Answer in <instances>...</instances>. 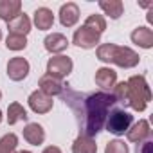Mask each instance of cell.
<instances>
[{
  "mask_svg": "<svg viewBox=\"0 0 153 153\" xmlns=\"http://www.w3.org/2000/svg\"><path fill=\"white\" fill-rule=\"evenodd\" d=\"M61 97L65 105L70 106L74 112L76 123L79 128V135L96 137L99 131H103L106 117L112 110V106L117 103L115 97L110 92H92V94H79L72 90L68 85L63 87Z\"/></svg>",
  "mask_w": 153,
  "mask_h": 153,
  "instance_id": "6da1fadb",
  "label": "cell"
},
{
  "mask_svg": "<svg viewBox=\"0 0 153 153\" xmlns=\"http://www.w3.org/2000/svg\"><path fill=\"white\" fill-rule=\"evenodd\" d=\"M96 56L99 61L103 63H114L117 67L123 68H133L139 65L140 58L139 54L130 49V47H123V45H115V43H101L96 51Z\"/></svg>",
  "mask_w": 153,
  "mask_h": 153,
  "instance_id": "7a4b0ae2",
  "label": "cell"
},
{
  "mask_svg": "<svg viewBox=\"0 0 153 153\" xmlns=\"http://www.w3.org/2000/svg\"><path fill=\"white\" fill-rule=\"evenodd\" d=\"M151 101V90L144 76H131L126 79V101L124 105L135 112H144Z\"/></svg>",
  "mask_w": 153,
  "mask_h": 153,
  "instance_id": "3957f363",
  "label": "cell"
},
{
  "mask_svg": "<svg viewBox=\"0 0 153 153\" xmlns=\"http://www.w3.org/2000/svg\"><path fill=\"white\" fill-rule=\"evenodd\" d=\"M131 124H133V115L126 110L117 108V110H110V114L106 117V123H105V128H106V131L121 137L130 130Z\"/></svg>",
  "mask_w": 153,
  "mask_h": 153,
  "instance_id": "277c9868",
  "label": "cell"
},
{
  "mask_svg": "<svg viewBox=\"0 0 153 153\" xmlns=\"http://www.w3.org/2000/svg\"><path fill=\"white\" fill-rule=\"evenodd\" d=\"M72 68H74L72 59L68 56H63V54L52 56L47 61V74L52 76V78H56V79H59V81L67 78V76L72 72Z\"/></svg>",
  "mask_w": 153,
  "mask_h": 153,
  "instance_id": "5b68a950",
  "label": "cell"
},
{
  "mask_svg": "<svg viewBox=\"0 0 153 153\" xmlns=\"http://www.w3.org/2000/svg\"><path fill=\"white\" fill-rule=\"evenodd\" d=\"M72 42H74V45H78V47H81V49H94V47H99L101 34H97V33H94L92 29L81 25L79 29L74 31Z\"/></svg>",
  "mask_w": 153,
  "mask_h": 153,
  "instance_id": "8992f818",
  "label": "cell"
},
{
  "mask_svg": "<svg viewBox=\"0 0 153 153\" xmlns=\"http://www.w3.org/2000/svg\"><path fill=\"white\" fill-rule=\"evenodd\" d=\"M31 70V65L25 58L22 56H16V58H11L7 61V76L11 81H22L27 78V74Z\"/></svg>",
  "mask_w": 153,
  "mask_h": 153,
  "instance_id": "52a82bcc",
  "label": "cell"
},
{
  "mask_svg": "<svg viewBox=\"0 0 153 153\" xmlns=\"http://www.w3.org/2000/svg\"><path fill=\"white\" fill-rule=\"evenodd\" d=\"M126 137L130 142H135L137 146L144 140H149L151 137V128H149V123L146 119H139V123H133L130 126V130L126 131Z\"/></svg>",
  "mask_w": 153,
  "mask_h": 153,
  "instance_id": "ba28073f",
  "label": "cell"
},
{
  "mask_svg": "<svg viewBox=\"0 0 153 153\" xmlns=\"http://www.w3.org/2000/svg\"><path fill=\"white\" fill-rule=\"evenodd\" d=\"M27 103H29V108H31L34 114H49V112L52 110V105H54L52 97L45 96V94L40 92V90H34V92L29 96Z\"/></svg>",
  "mask_w": 153,
  "mask_h": 153,
  "instance_id": "9c48e42d",
  "label": "cell"
},
{
  "mask_svg": "<svg viewBox=\"0 0 153 153\" xmlns=\"http://www.w3.org/2000/svg\"><path fill=\"white\" fill-rule=\"evenodd\" d=\"M38 90L40 92H43L45 96H49V97H54V96H61V92H63V83L59 81V79H56V78H52V76H49V74H43L42 78L38 79Z\"/></svg>",
  "mask_w": 153,
  "mask_h": 153,
  "instance_id": "30bf717a",
  "label": "cell"
},
{
  "mask_svg": "<svg viewBox=\"0 0 153 153\" xmlns=\"http://www.w3.org/2000/svg\"><path fill=\"white\" fill-rule=\"evenodd\" d=\"M94 79H96V85L101 87L103 92H105V90H110V88L115 87V83H117V72L114 68H110V67H101V68L96 70Z\"/></svg>",
  "mask_w": 153,
  "mask_h": 153,
  "instance_id": "8fae6325",
  "label": "cell"
},
{
  "mask_svg": "<svg viewBox=\"0 0 153 153\" xmlns=\"http://www.w3.org/2000/svg\"><path fill=\"white\" fill-rule=\"evenodd\" d=\"M79 20V7L74 2H67L59 7V24L63 27H74Z\"/></svg>",
  "mask_w": 153,
  "mask_h": 153,
  "instance_id": "7c38bea8",
  "label": "cell"
},
{
  "mask_svg": "<svg viewBox=\"0 0 153 153\" xmlns=\"http://www.w3.org/2000/svg\"><path fill=\"white\" fill-rule=\"evenodd\" d=\"M43 47H45V51L51 52V54H59V52L67 51L68 40H67V36L61 34V33H52V34H47V36H45Z\"/></svg>",
  "mask_w": 153,
  "mask_h": 153,
  "instance_id": "4fadbf2b",
  "label": "cell"
},
{
  "mask_svg": "<svg viewBox=\"0 0 153 153\" xmlns=\"http://www.w3.org/2000/svg\"><path fill=\"white\" fill-rule=\"evenodd\" d=\"M131 42L135 45H139L140 49H151L153 47V31L146 25H140V27H135L130 34Z\"/></svg>",
  "mask_w": 153,
  "mask_h": 153,
  "instance_id": "5bb4252c",
  "label": "cell"
},
{
  "mask_svg": "<svg viewBox=\"0 0 153 153\" xmlns=\"http://www.w3.org/2000/svg\"><path fill=\"white\" fill-rule=\"evenodd\" d=\"M31 18L25 13H20L16 18H13L11 22H7V29L9 34H18V36H27L31 33Z\"/></svg>",
  "mask_w": 153,
  "mask_h": 153,
  "instance_id": "9a60e30c",
  "label": "cell"
},
{
  "mask_svg": "<svg viewBox=\"0 0 153 153\" xmlns=\"http://www.w3.org/2000/svg\"><path fill=\"white\" fill-rule=\"evenodd\" d=\"M22 13V2L20 0H0V20L6 24L16 18Z\"/></svg>",
  "mask_w": 153,
  "mask_h": 153,
  "instance_id": "2e32d148",
  "label": "cell"
},
{
  "mask_svg": "<svg viewBox=\"0 0 153 153\" xmlns=\"http://www.w3.org/2000/svg\"><path fill=\"white\" fill-rule=\"evenodd\" d=\"M24 139L29 144H33V146L43 144V140H45V130H43V126L38 124V123H29L24 128Z\"/></svg>",
  "mask_w": 153,
  "mask_h": 153,
  "instance_id": "e0dca14e",
  "label": "cell"
},
{
  "mask_svg": "<svg viewBox=\"0 0 153 153\" xmlns=\"http://www.w3.org/2000/svg\"><path fill=\"white\" fill-rule=\"evenodd\" d=\"M33 22H34V25H36L40 31H49V29L54 25V13H52L49 7H38V9L34 11Z\"/></svg>",
  "mask_w": 153,
  "mask_h": 153,
  "instance_id": "ac0fdd59",
  "label": "cell"
},
{
  "mask_svg": "<svg viewBox=\"0 0 153 153\" xmlns=\"http://www.w3.org/2000/svg\"><path fill=\"white\" fill-rule=\"evenodd\" d=\"M99 7L112 20H119L124 13V4L121 0H99Z\"/></svg>",
  "mask_w": 153,
  "mask_h": 153,
  "instance_id": "d6986e66",
  "label": "cell"
},
{
  "mask_svg": "<svg viewBox=\"0 0 153 153\" xmlns=\"http://www.w3.org/2000/svg\"><path fill=\"white\" fill-rule=\"evenodd\" d=\"M72 153H97V144L92 137L78 135L72 144Z\"/></svg>",
  "mask_w": 153,
  "mask_h": 153,
  "instance_id": "ffe728a7",
  "label": "cell"
},
{
  "mask_svg": "<svg viewBox=\"0 0 153 153\" xmlns=\"http://www.w3.org/2000/svg\"><path fill=\"white\" fill-rule=\"evenodd\" d=\"M27 110L20 105V103H11L9 106H7V124L9 126H13V124H16V123H20V121H27Z\"/></svg>",
  "mask_w": 153,
  "mask_h": 153,
  "instance_id": "44dd1931",
  "label": "cell"
},
{
  "mask_svg": "<svg viewBox=\"0 0 153 153\" xmlns=\"http://www.w3.org/2000/svg\"><path fill=\"white\" fill-rule=\"evenodd\" d=\"M83 25L88 27V29H92V31L97 33V34H103L105 29H106V20H105L103 15H90V16L85 20Z\"/></svg>",
  "mask_w": 153,
  "mask_h": 153,
  "instance_id": "7402d4cb",
  "label": "cell"
},
{
  "mask_svg": "<svg viewBox=\"0 0 153 153\" xmlns=\"http://www.w3.org/2000/svg\"><path fill=\"white\" fill-rule=\"evenodd\" d=\"M18 146V137L15 133H7L0 139V153H15Z\"/></svg>",
  "mask_w": 153,
  "mask_h": 153,
  "instance_id": "603a6c76",
  "label": "cell"
},
{
  "mask_svg": "<svg viewBox=\"0 0 153 153\" xmlns=\"http://www.w3.org/2000/svg\"><path fill=\"white\" fill-rule=\"evenodd\" d=\"M6 47L9 51H24L27 47V36H18V34H7L6 38Z\"/></svg>",
  "mask_w": 153,
  "mask_h": 153,
  "instance_id": "cb8c5ba5",
  "label": "cell"
},
{
  "mask_svg": "<svg viewBox=\"0 0 153 153\" xmlns=\"http://www.w3.org/2000/svg\"><path fill=\"white\" fill-rule=\"evenodd\" d=\"M105 153H130V149H128V144H126L124 140L114 139V140H110V142L106 144Z\"/></svg>",
  "mask_w": 153,
  "mask_h": 153,
  "instance_id": "d4e9b609",
  "label": "cell"
},
{
  "mask_svg": "<svg viewBox=\"0 0 153 153\" xmlns=\"http://www.w3.org/2000/svg\"><path fill=\"white\" fill-rule=\"evenodd\" d=\"M137 153H153V142L151 140L140 142V146H137Z\"/></svg>",
  "mask_w": 153,
  "mask_h": 153,
  "instance_id": "484cf974",
  "label": "cell"
},
{
  "mask_svg": "<svg viewBox=\"0 0 153 153\" xmlns=\"http://www.w3.org/2000/svg\"><path fill=\"white\" fill-rule=\"evenodd\" d=\"M42 153H61V149H59L58 146H47Z\"/></svg>",
  "mask_w": 153,
  "mask_h": 153,
  "instance_id": "4316f807",
  "label": "cell"
},
{
  "mask_svg": "<svg viewBox=\"0 0 153 153\" xmlns=\"http://www.w3.org/2000/svg\"><path fill=\"white\" fill-rule=\"evenodd\" d=\"M2 119H4V114H2V110H0V123H2Z\"/></svg>",
  "mask_w": 153,
  "mask_h": 153,
  "instance_id": "83f0119b",
  "label": "cell"
},
{
  "mask_svg": "<svg viewBox=\"0 0 153 153\" xmlns=\"http://www.w3.org/2000/svg\"><path fill=\"white\" fill-rule=\"evenodd\" d=\"M18 153H33V151H27V149H22V151H18Z\"/></svg>",
  "mask_w": 153,
  "mask_h": 153,
  "instance_id": "f1b7e54d",
  "label": "cell"
},
{
  "mask_svg": "<svg viewBox=\"0 0 153 153\" xmlns=\"http://www.w3.org/2000/svg\"><path fill=\"white\" fill-rule=\"evenodd\" d=\"M0 40H2V29H0Z\"/></svg>",
  "mask_w": 153,
  "mask_h": 153,
  "instance_id": "f546056e",
  "label": "cell"
},
{
  "mask_svg": "<svg viewBox=\"0 0 153 153\" xmlns=\"http://www.w3.org/2000/svg\"><path fill=\"white\" fill-rule=\"evenodd\" d=\"M0 99H2V92H0Z\"/></svg>",
  "mask_w": 153,
  "mask_h": 153,
  "instance_id": "4dcf8cb0",
  "label": "cell"
}]
</instances>
